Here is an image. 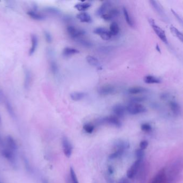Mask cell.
I'll use <instances>...</instances> for the list:
<instances>
[{
  "label": "cell",
  "instance_id": "6da1fadb",
  "mask_svg": "<svg viewBox=\"0 0 183 183\" xmlns=\"http://www.w3.org/2000/svg\"><path fill=\"white\" fill-rule=\"evenodd\" d=\"M126 112L131 115H138L142 113H144L147 109L143 105L140 103H130L126 107Z\"/></svg>",
  "mask_w": 183,
  "mask_h": 183
},
{
  "label": "cell",
  "instance_id": "7a4b0ae2",
  "mask_svg": "<svg viewBox=\"0 0 183 183\" xmlns=\"http://www.w3.org/2000/svg\"><path fill=\"white\" fill-rule=\"evenodd\" d=\"M148 22L150 25L151 26V27H152L154 31L157 35L158 37L160 39V40H162V42L165 44H168V41L166 37V34L163 30L156 24L153 19L149 18L148 19Z\"/></svg>",
  "mask_w": 183,
  "mask_h": 183
},
{
  "label": "cell",
  "instance_id": "3957f363",
  "mask_svg": "<svg viewBox=\"0 0 183 183\" xmlns=\"http://www.w3.org/2000/svg\"><path fill=\"white\" fill-rule=\"evenodd\" d=\"M67 33L71 38L78 40L86 34V32L83 29H78L74 26H69L67 28Z\"/></svg>",
  "mask_w": 183,
  "mask_h": 183
},
{
  "label": "cell",
  "instance_id": "277c9868",
  "mask_svg": "<svg viewBox=\"0 0 183 183\" xmlns=\"http://www.w3.org/2000/svg\"><path fill=\"white\" fill-rule=\"evenodd\" d=\"M100 123H106L116 127H120L122 126V123L119 118L115 115L106 117L100 120Z\"/></svg>",
  "mask_w": 183,
  "mask_h": 183
},
{
  "label": "cell",
  "instance_id": "5b68a950",
  "mask_svg": "<svg viewBox=\"0 0 183 183\" xmlns=\"http://www.w3.org/2000/svg\"><path fill=\"white\" fill-rule=\"evenodd\" d=\"M62 144L65 156L67 158H70L73 153V146L67 136L62 137Z\"/></svg>",
  "mask_w": 183,
  "mask_h": 183
},
{
  "label": "cell",
  "instance_id": "8992f818",
  "mask_svg": "<svg viewBox=\"0 0 183 183\" xmlns=\"http://www.w3.org/2000/svg\"><path fill=\"white\" fill-rule=\"evenodd\" d=\"M94 33L99 36L103 40H109L112 37L110 34L109 30L103 27H98L94 30Z\"/></svg>",
  "mask_w": 183,
  "mask_h": 183
},
{
  "label": "cell",
  "instance_id": "52a82bcc",
  "mask_svg": "<svg viewBox=\"0 0 183 183\" xmlns=\"http://www.w3.org/2000/svg\"><path fill=\"white\" fill-rule=\"evenodd\" d=\"M150 183H168L166 170L163 169L160 171Z\"/></svg>",
  "mask_w": 183,
  "mask_h": 183
},
{
  "label": "cell",
  "instance_id": "ba28073f",
  "mask_svg": "<svg viewBox=\"0 0 183 183\" xmlns=\"http://www.w3.org/2000/svg\"><path fill=\"white\" fill-rule=\"evenodd\" d=\"M116 88L114 85L111 84H105L100 87L98 90V93L103 96H106L114 94Z\"/></svg>",
  "mask_w": 183,
  "mask_h": 183
},
{
  "label": "cell",
  "instance_id": "9c48e42d",
  "mask_svg": "<svg viewBox=\"0 0 183 183\" xmlns=\"http://www.w3.org/2000/svg\"><path fill=\"white\" fill-rule=\"evenodd\" d=\"M141 162V160H136V161L134 162L131 166L128 169L126 175L128 178L131 179L136 176L140 166Z\"/></svg>",
  "mask_w": 183,
  "mask_h": 183
},
{
  "label": "cell",
  "instance_id": "30bf717a",
  "mask_svg": "<svg viewBox=\"0 0 183 183\" xmlns=\"http://www.w3.org/2000/svg\"><path fill=\"white\" fill-rule=\"evenodd\" d=\"M112 110L115 116L118 118H123L126 112V107L120 104H117L115 105L112 107Z\"/></svg>",
  "mask_w": 183,
  "mask_h": 183
},
{
  "label": "cell",
  "instance_id": "8fae6325",
  "mask_svg": "<svg viewBox=\"0 0 183 183\" xmlns=\"http://www.w3.org/2000/svg\"><path fill=\"white\" fill-rule=\"evenodd\" d=\"M119 14V11L117 9H111L108 13L103 15L101 18L106 21H110L113 18L116 17Z\"/></svg>",
  "mask_w": 183,
  "mask_h": 183
},
{
  "label": "cell",
  "instance_id": "7c38bea8",
  "mask_svg": "<svg viewBox=\"0 0 183 183\" xmlns=\"http://www.w3.org/2000/svg\"><path fill=\"white\" fill-rule=\"evenodd\" d=\"M2 156L5 158L9 162L12 163H15L16 162V157L13 150L10 149H4L2 151Z\"/></svg>",
  "mask_w": 183,
  "mask_h": 183
},
{
  "label": "cell",
  "instance_id": "4fadbf2b",
  "mask_svg": "<svg viewBox=\"0 0 183 183\" xmlns=\"http://www.w3.org/2000/svg\"><path fill=\"white\" fill-rule=\"evenodd\" d=\"M114 147L117 150H122L125 151L130 147V143L128 141L124 140H117L114 143Z\"/></svg>",
  "mask_w": 183,
  "mask_h": 183
},
{
  "label": "cell",
  "instance_id": "5bb4252c",
  "mask_svg": "<svg viewBox=\"0 0 183 183\" xmlns=\"http://www.w3.org/2000/svg\"><path fill=\"white\" fill-rule=\"evenodd\" d=\"M77 18L84 23H91L92 22V17L89 13L86 12H81L77 14Z\"/></svg>",
  "mask_w": 183,
  "mask_h": 183
},
{
  "label": "cell",
  "instance_id": "9a60e30c",
  "mask_svg": "<svg viewBox=\"0 0 183 183\" xmlns=\"http://www.w3.org/2000/svg\"><path fill=\"white\" fill-rule=\"evenodd\" d=\"M38 38L36 34L31 36V47L29 51V55L32 56L36 51L38 46Z\"/></svg>",
  "mask_w": 183,
  "mask_h": 183
},
{
  "label": "cell",
  "instance_id": "2e32d148",
  "mask_svg": "<svg viewBox=\"0 0 183 183\" xmlns=\"http://www.w3.org/2000/svg\"><path fill=\"white\" fill-rule=\"evenodd\" d=\"M86 61L87 63L90 64V66H93L94 67L100 69L101 68V66L99 60L98 58L92 56H87L86 58Z\"/></svg>",
  "mask_w": 183,
  "mask_h": 183
},
{
  "label": "cell",
  "instance_id": "e0dca14e",
  "mask_svg": "<svg viewBox=\"0 0 183 183\" xmlns=\"http://www.w3.org/2000/svg\"><path fill=\"white\" fill-rule=\"evenodd\" d=\"M110 3L108 1L104 2L96 10V15L98 16L101 17L103 15H104V13H106L108 10L110 8Z\"/></svg>",
  "mask_w": 183,
  "mask_h": 183
},
{
  "label": "cell",
  "instance_id": "ac0fdd59",
  "mask_svg": "<svg viewBox=\"0 0 183 183\" xmlns=\"http://www.w3.org/2000/svg\"><path fill=\"white\" fill-rule=\"evenodd\" d=\"M79 53V51L76 48L73 47H65L63 49L62 51V55L65 57H69L70 56L78 54Z\"/></svg>",
  "mask_w": 183,
  "mask_h": 183
},
{
  "label": "cell",
  "instance_id": "d6986e66",
  "mask_svg": "<svg viewBox=\"0 0 183 183\" xmlns=\"http://www.w3.org/2000/svg\"><path fill=\"white\" fill-rule=\"evenodd\" d=\"M144 81L147 84H158L162 82L160 78L153 75H147L144 77Z\"/></svg>",
  "mask_w": 183,
  "mask_h": 183
},
{
  "label": "cell",
  "instance_id": "ffe728a7",
  "mask_svg": "<svg viewBox=\"0 0 183 183\" xmlns=\"http://www.w3.org/2000/svg\"><path fill=\"white\" fill-rule=\"evenodd\" d=\"M123 13L124 17V19L125 20V21L126 22V23L128 24V25L131 27H133L134 24V21L132 19V17L131 16V15H130L129 12L128 11V9L125 7H123Z\"/></svg>",
  "mask_w": 183,
  "mask_h": 183
},
{
  "label": "cell",
  "instance_id": "44dd1931",
  "mask_svg": "<svg viewBox=\"0 0 183 183\" xmlns=\"http://www.w3.org/2000/svg\"><path fill=\"white\" fill-rule=\"evenodd\" d=\"M27 13L31 18L34 20L43 21L46 18V17L43 15L38 13L35 10H29V11H27Z\"/></svg>",
  "mask_w": 183,
  "mask_h": 183
},
{
  "label": "cell",
  "instance_id": "7402d4cb",
  "mask_svg": "<svg viewBox=\"0 0 183 183\" xmlns=\"http://www.w3.org/2000/svg\"><path fill=\"white\" fill-rule=\"evenodd\" d=\"M169 106L171 110L175 115H179L180 113V107L178 103L176 101H170L169 103Z\"/></svg>",
  "mask_w": 183,
  "mask_h": 183
},
{
  "label": "cell",
  "instance_id": "603a6c76",
  "mask_svg": "<svg viewBox=\"0 0 183 183\" xmlns=\"http://www.w3.org/2000/svg\"><path fill=\"white\" fill-rule=\"evenodd\" d=\"M120 31V28L118 23L114 21L112 22L110 25L109 27V32L111 34L112 37H115L119 34Z\"/></svg>",
  "mask_w": 183,
  "mask_h": 183
},
{
  "label": "cell",
  "instance_id": "cb8c5ba5",
  "mask_svg": "<svg viewBox=\"0 0 183 183\" xmlns=\"http://www.w3.org/2000/svg\"><path fill=\"white\" fill-rule=\"evenodd\" d=\"M149 2L151 4V5L152 6V7L160 15H161L162 17H163V16L165 15V13L163 11V10L162 9L161 5L158 3V2L157 1H150Z\"/></svg>",
  "mask_w": 183,
  "mask_h": 183
},
{
  "label": "cell",
  "instance_id": "d4e9b609",
  "mask_svg": "<svg viewBox=\"0 0 183 183\" xmlns=\"http://www.w3.org/2000/svg\"><path fill=\"white\" fill-rule=\"evenodd\" d=\"M91 5V3L89 2H80L76 4L75 5V8L79 11L85 12V11L90 8Z\"/></svg>",
  "mask_w": 183,
  "mask_h": 183
},
{
  "label": "cell",
  "instance_id": "484cf974",
  "mask_svg": "<svg viewBox=\"0 0 183 183\" xmlns=\"http://www.w3.org/2000/svg\"><path fill=\"white\" fill-rule=\"evenodd\" d=\"M147 90L141 86H133L128 90V93L132 95H138L146 93Z\"/></svg>",
  "mask_w": 183,
  "mask_h": 183
},
{
  "label": "cell",
  "instance_id": "4316f807",
  "mask_svg": "<svg viewBox=\"0 0 183 183\" xmlns=\"http://www.w3.org/2000/svg\"><path fill=\"white\" fill-rule=\"evenodd\" d=\"M85 94L83 92H73L70 94V98L73 101H81L85 96Z\"/></svg>",
  "mask_w": 183,
  "mask_h": 183
},
{
  "label": "cell",
  "instance_id": "83f0119b",
  "mask_svg": "<svg viewBox=\"0 0 183 183\" xmlns=\"http://www.w3.org/2000/svg\"><path fill=\"white\" fill-rule=\"evenodd\" d=\"M170 30L171 32L173 34V35L176 38L178 39L181 42L183 43V33L174 26H171Z\"/></svg>",
  "mask_w": 183,
  "mask_h": 183
},
{
  "label": "cell",
  "instance_id": "f1b7e54d",
  "mask_svg": "<svg viewBox=\"0 0 183 183\" xmlns=\"http://www.w3.org/2000/svg\"><path fill=\"white\" fill-rule=\"evenodd\" d=\"M7 143L10 150L14 151L17 149V143L12 136L9 135L7 137Z\"/></svg>",
  "mask_w": 183,
  "mask_h": 183
},
{
  "label": "cell",
  "instance_id": "f546056e",
  "mask_svg": "<svg viewBox=\"0 0 183 183\" xmlns=\"http://www.w3.org/2000/svg\"><path fill=\"white\" fill-rule=\"evenodd\" d=\"M31 81V74L30 70L26 69L25 71V80H24V86L26 89H28L30 86Z\"/></svg>",
  "mask_w": 183,
  "mask_h": 183
},
{
  "label": "cell",
  "instance_id": "4dcf8cb0",
  "mask_svg": "<svg viewBox=\"0 0 183 183\" xmlns=\"http://www.w3.org/2000/svg\"><path fill=\"white\" fill-rule=\"evenodd\" d=\"M50 69L54 75H56L59 73V67L55 61L51 60L50 62Z\"/></svg>",
  "mask_w": 183,
  "mask_h": 183
},
{
  "label": "cell",
  "instance_id": "1f68e13d",
  "mask_svg": "<svg viewBox=\"0 0 183 183\" xmlns=\"http://www.w3.org/2000/svg\"><path fill=\"white\" fill-rule=\"evenodd\" d=\"M43 10L46 13H49L53 15H59L61 13V11L59 9L55 8V7H46L44 8Z\"/></svg>",
  "mask_w": 183,
  "mask_h": 183
},
{
  "label": "cell",
  "instance_id": "d6a6232c",
  "mask_svg": "<svg viewBox=\"0 0 183 183\" xmlns=\"http://www.w3.org/2000/svg\"><path fill=\"white\" fill-rule=\"evenodd\" d=\"M125 151L122 150H116L114 153L111 154L109 156V158L110 160H114L117 158H119L121 156Z\"/></svg>",
  "mask_w": 183,
  "mask_h": 183
},
{
  "label": "cell",
  "instance_id": "836d02e7",
  "mask_svg": "<svg viewBox=\"0 0 183 183\" xmlns=\"http://www.w3.org/2000/svg\"><path fill=\"white\" fill-rule=\"evenodd\" d=\"M70 177L72 183H79L77 178V176L75 173V171L72 167L70 169Z\"/></svg>",
  "mask_w": 183,
  "mask_h": 183
},
{
  "label": "cell",
  "instance_id": "e575fe53",
  "mask_svg": "<svg viewBox=\"0 0 183 183\" xmlns=\"http://www.w3.org/2000/svg\"><path fill=\"white\" fill-rule=\"evenodd\" d=\"M83 129L86 133L91 134L93 132L94 127L91 123H86L83 126Z\"/></svg>",
  "mask_w": 183,
  "mask_h": 183
},
{
  "label": "cell",
  "instance_id": "d590c367",
  "mask_svg": "<svg viewBox=\"0 0 183 183\" xmlns=\"http://www.w3.org/2000/svg\"><path fill=\"white\" fill-rule=\"evenodd\" d=\"M78 43H79L83 46L86 47H90L92 46V44L90 41L84 39H79L77 40Z\"/></svg>",
  "mask_w": 183,
  "mask_h": 183
},
{
  "label": "cell",
  "instance_id": "8d00e7d4",
  "mask_svg": "<svg viewBox=\"0 0 183 183\" xmlns=\"http://www.w3.org/2000/svg\"><path fill=\"white\" fill-rule=\"evenodd\" d=\"M141 129L144 132H150L152 131V127L149 123H142L141 126Z\"/></svg>",
  "mask_w": 183,
  "mask_h": 183
},
{
  "label": "cell",
  "instance_id": "74e56055",
  "mask_svg": "<svg viewBox=\"0 0 183 183\" xmlns=\"http://www.w3.org/2000/svg\"><path fill=\"white\" fill-rule=\"evenodd\" d=\"M6 107H7V110H8L9 115H11L13 118H15V112L13 109V107L11 106V104L8 101H7V102H6Z\"/></svg>",
  "mask_w": 183,
  "mask_h": 183
},
{
  "label": "cell",
  "instance_id": "f35d334b",
  "mask_svg": "<svg viewBox=\"0 0 183 183\" xmlns=\"http://www.w3.org/2000/svg\"><path fill=\"white\" fill-rule=\"evenodd\" d=\"M43 34H44L45 39L47 43L50 44L53 42V38H52L51 34L49 32H48V31H45L43 32Z\"/></svg>",
  "mask_w": 183,
  "mask_h": 183
},
{
  "label": "cell",
  "instance_id": "ab89813d",
  "mask_svg": "<svg viewBox=\"0 0 183 183\" xmlns=\"http://www.w3.org/2000/svg\"><path fill=\"white\" fill-rule=\"evenodd\" d=\"M135 154H136V156L137 160L142 161V158H143L144 156L145 153H144V151L143 150L141 149H137L136 151V153H135Z\"/></svg>",
  "mask_w": 183,
  "mask_h": 183
},
{
  "label": "cell",
  "instance_id": "60d3db41",
  "mask_svg": "<svg viewBox=\"0 0 183 183\" xmlns=\"http://www.w3.org/2000/svg\"><path fill=\"white\" fill-rule=\"evenodd\" d=\"M145 98L142 97H133L130 99V103H140L145 101Z\"/></svg>",
  "mask_w": 183,
  "mask_h": 183
},
{
  "label": "cell",
  "instance_id": "b9f144b4",
  "mask_svg": "<svg viewBox=\"0 0 183 183\" xmlns=\"http://www.w3.org/2000/svg\"><path fill=\"white\" fill-rule=\"evenodd\" d=\"M112 48L110 46H103L100 48V52L103 53H108L112 51Z\"/></svg>",
  "mask_w": 183,
  "mask_h": 183
},
{
  "label": "cell",
  "instance_id": "7bdbcfd3",
  "mask_svg": "<svg viewBox=\"0 0 183 183\" xmlns=\"http://www.w3.org/2000/svg\"><path fill=\"white\" fill-rule=\"evenodd\" d=\"M148 145V142L147 141H141L140 143V145H139L140 149L144 150L145 149H146V148H147Z\"/></svg>",
  "mask_w": 183,
  "mask_h": 183
},
{
  "label": "cell",
  "instance_id": "ee69618b",
  "mask_svg": "<svg viewBox=\"0 0 183 183\" xmlns=\"http://www.w3.org/2000/svg\"><path fill=\"white\" fill-rule=\"evenodd\" d=\"M24 163H25V164L26 168L27 170H31V168H30V166L29 165V162L27 160V159L26 158H24Z\"/></svg>",
  "mask_w": 183,
  "mask_h": 183
},
{
  "label": "cell",
  "instance_id": "f6af8a7d",
  "mask_svg": "<svg viewBox=\"0 0 183 183\" xmlns=\"http://www.w3.org/2000/svg\"><path fill=\"white\" fill-rule=\"evenodd\" d=\"M119 183H130L128 179L125 178H122L119 180Z\"/></svg>",
  "mask_w": 183,
  "mask_h": 183
},
{
  "label": "cell",
  "instance_id": "bcb514c9",
  "mask_svg": "<svg viewBox=\"0 0 183 183\" xmlns=\"http://www.w3.org/2000/svg\"><path fill=\"white\" fill-rule=\"evenodd\" d=\"M108 172L110 174H112L114 172V170H113V168H112V166H109L108 167Z\"/></svg>",
  "mask_w": 183,
  "mask_h": 183
},
{
  "label": "cell",
  "instance_id": "7dc6e473",
  "mask_svg": "<svg viewBox=\"0 0 183 183\" xmlns=\"http://www.w3.org/2000/svg\"><path fill=\"white\" fill-rule=\"evenodd\" d=\"M66 183H72L70 177H67L66 178Z\"/></svg>",
  "mask_w": 183,
  "mask_h": 183
},
{
  "label": "cell",
  "instance_id": "c3c4849f",
  "mask_svg": "<svg viewBox=\"0 0 183 183\" xmlns=\"http://www.w3.org/2000/svg\"><path fill=\"white\" fill-rule=\"evenodd\" d=\"M3 140L2 139V137L1 136H0V146L1 147H2L3 146Z\"/></svg>",
  "mask_w": 183,
  "mask_h": 183
},
{
  "label": "cell",
  "instance_id": "681fc988",
  "mask_svg": "<svg viewBox=\"0 0 183 183\" xmlns=\"http://www.w3.org/2000/svg\"><path fill=\"white\" fill-rule=\"evenodd\" d=\"M43 183H48V180H46V179H43Z\"/></svg>",
  "mask_w": 183,
  "mask_h": 183
},
{
  "label": "cell",
  "instance_id": "f907efd6",
  "mask_svg": "<svg viewBox=\"0 0 183 183\" xmlns=\"http://www.w3.org/2000/svg\"><path fill=\"white\" fill-rule=\"evenodd\" d=\"M2 123V120H1V115H0V125H1Z\"/></svg>",
  "mask_w": 183,
  "mask_h": 183
},
{
  "label": "cell",
  "instance_id": "816d5d0a",
  "mask_svg": "<svg viewBox=\"0 0 183 183\" xmlns=\"http://www.w3.org/2000/svg\"><path fill=\"white\" fill-rule=\"evenodd\" d=\"M0 183H2V182H1V181H0Z\"/></svg>",
  "mask_w": 183,
  "mask_h": 183
},
{
  "label": "cell",
  "instance_id": "f5cc1de1",
  "mask_svg": "<svg viewBox=\"0 0 183 183\" xmlns=\"http://www.w3.org/2000/svg\"><path fill=\"white\" fill-rule=\"evenodd\" d=\"M0 99H1V97H0Z\"/></svg>",
  "mask_w": 183,
  "mask_h": 183
}]
</instances>
